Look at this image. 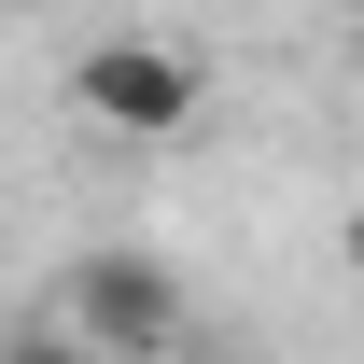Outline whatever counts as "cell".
<instances>
[{
    "label": "cell",
    "mask_w": 364,
    "mask_h": 364,
    "mask_svg": "<svg viewBox=\"0 0 364 364\" xmlns=\"http://www.w3.org/2000/svg\"><path fill=\"white\" fill-rule=\"evenodd\" d=\"M56 322L85 350H112V364H168L182 350V280L154 252H70L56 267Z\"/></svg>",
    "instance_id": "1"
},
{
    "label": "cell",
    "mask_w": 364,
    "mask_h": 364,
    "mask_svg": "<svg viewBox=\"0 0 364 364\" xmlns=\"http://www.w3.org/2000/svg\"><path fill=\"white\" fill-rule=\"evenodd\" d=\"M70 98H85V127H112V140H182L196 98H210V70L182 43H154V28H127V43H85Z\"/></svg>",
    "instance_id": "2"
},
{
    "label": "cell",
    "mask_w": 364,
    "mask_h": 364,
    "mask_svg": "<svg viewBox=\"0 0 364 364\" xmlns=\"http://www.w3.org/2000/svg\"><path fill=\"white\" fill-rule=\"evenodd\" d=\"M14 364H112V350H85L70 322H43V336H14Z\"/></svg>",
    "instance_id": "3"
}]
</instances>
